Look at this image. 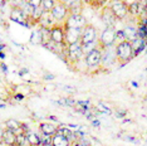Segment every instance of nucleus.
Instances as JSON below:
<instances>
[{
  "label": "nucleus",
  "instance_id": "nucleus-1",
  "mask_svg": "<svg viewBox=\"0 0 147 146\" xmlns=\"http://www.w3.org/2000/svg\"><path fill=\"white\" fill-rule=\"evenodd\" d=\"M116 49V57H117V62L121 66L126 64V63L131 62L135 58V53H133L132 45L129 41H121L118 43H116L115 45Z\"/></svg>",
  "mask_w": 147,
  "mask_h": 146
},
{
  "label": "nucleus",
  "instance_id": "nucleus-2",
  "mask_svg": "<svg viewBox=\"0 0 147 146\" xmlns=\"http://www.w3.org/2000/svg\"><path fill=\"white\" fill-rule=\"evenodd\" d=\"M117 43V30L115 26H106L98 38V47L103 49L107 47H113Z\"/></svg>",
  "mask_w": 147,
  "mask_h": 146
},
{
  "label": "nucleus",
  "instance_id": "nucleus-3",
  "mask_svg": "<svg viewBox=\"0 0 147 146\" xmlns=\"http://www.w3.org/2000/svg\"><path fill=\"white\" fill-rule=\"evenodd\" d=\"M83 57H84V53H83L81 42H76V43H72V44H67L65 59H68L71 63H78Z\"/></svg>",
  "mask_w": 147,
  "mask_h": 146
},
{
  "label": "nucleus",
  "instance_id": "nucleus-4",
  "mask_svg": "<svg viewBox=\"0 0 147 146\" xmlns=\"http://www.w3.org/2000/svg\"><path fill=\"white\" fill-rule=\"evenodd\" d=\"M84 63L88 68H98L101 67V61H102V49L99 47H96L84 54Z\"/></svg>",
  "mask_w": 147,
  "mask_h": 146
},
{
  "label": "nucleus",
  "instance_id": "nucleus-5",
  "mask_svg": "<svg viewBox=\"0 0 147 146\" xmlns=\"http://www.w3.org/2000/svg\"><path fill=\"white\" fill-rule=\"evenodd\" d=\"M108 5L118 20H123V19L127 18V15H128V6L122 0H109Z\"/></svg>",
  "mask_w": 147,
  "mask_h": 146
},
{
  "label": "nucleus",
  "instance_id": "nucleus-6",
  "mask_svg": "<svg viewBox=\"0 0 147 146\" xmlns=\"http://www.w3.org/2000/svg\"><path fill=\"white\" fill-rule=\"evenodd\" d=\"M63 23H64V26H71V28H78V29H83L88 24L83 14H68V16Z\"/></svg>",
  "mask_w": 147,
  "mask_h": 146
},
{
  "label": "nucleus",
  "instance_id": "nucleus-7",
  "mask_svg": "<svg viewBox=\"0 0 147 146\" xmlns=\"http://www.w3.org/2000/svg\"><path fill=\"white\" fill-rule=\"evenodd\" d=\"M51 14L57 23H62V22L65 20V18L68 16L69 11H68V9H67V6L63 4L62 1H58V0H57L54 6H53L52 10H51Z\"/></svg>",
  "mask_w": 147,
  "mask_h": 146
},
{
  "label": "nucleus",
  "instance_id": "nucleus-8",
  "mask_svg": "<svg viewBox=\"0 0 147 146\" xmlns=\"http://www.w3.org/2000/svg\"><path fill=\"white\" fill-rule=\"evenodd\" d=\"M97 29L94 25L87 24L84 28L82 29V35H81V43L82 44H87V43H94L98 41L97 38Z\"/></svg>",
  "mask_w": 147,
  "mask_h": 146
},
{
  "label": "nucleus",
  "instance_id": "nucleus-9",
  "mask_svg": "<svg viewBox=\"0 0 147 146\" xmlns=\"http://www.w3.org/2000/svg\"><path fill=\"white\" fill-rule=\"evenodd\" d=\"M117 62L116 57V49L113 47H107L102 49V61H101V67H111Z\"/></svg>",
  "mask_w": 147,
  "mask_h": 146
},
{
  "label": "nucleus",
  "instance_id": "nucleus-10",
  "mask_svg": "<svg viewBox=\"0 0 147 146\" xmlns=\"http://www.w3.org/2000/svg\"><path fill=\"white\" fill-rule=\"evenodd\" d=\"M82 29L71 28V26H64V42L65 44H72L76 42H81Z\"/></svg>",
  "mask_w": 147,
  "mask_h": 146
},
{
  "label": "nucleus",
  "instance_id": "nucleus-11",
  "mask_svg": "<svg viewBox=\"0 0 147 146\" xmlns=\"http://www.w3.org/2000/svg\"><path fill=\"white\" fill-rule=\"evenodd\" d=\"M101 20L105 23L106 26H115L118 19L116 18V15L113 14L112 9L109 8V5H105L101 8Z\"/></svg>",
  "mask_w": 147,
  "mask_h": 146
},
{
  "label": "nucleus",
  "instance_id": "nucleus-12",
  "mask_svg": "<svg viewBox=\"0 0 147 146\" xmlns=\"http://www.w3.org/2000/svg\"><path fill=\"white\" fill-rule=\"evenodd\" d=\"M49 34H51V41H53L57 44H65L64 42V25H59L57 23L49 29Z\"/></svg>",
  "mask_w": 147,
  "mask_h": 146
},
{
  "label": "nucleus",
  "instance_id": "nucleus-13",
  "mask_svg": "<svg viewBox=\"0 0 147 146\" xmlns=\"http://www.w3.org/2000/svg\"><path fill=\"white\" fill-rule=\"evenodd\" d=\"M10 19L13 22H16V23H19V24H24V25L28 24V20H29V18H28V15L25 14L24 9L18 5L13 6V9L10 11Z\"/></svg>",
  "mask_w": 147,
  "mask_h": 146
},
{
  "label": "nucleus",
  "instance_id": "nucleus-14",
  "mask_svg": "<svg viewBox=\"0 0 147 146\" xmlns=\"http://www.w3.org/2000/svg\"><path fill=\"white\" fill-rule=\"evenodd\" d=\"M1 141L5 146H15L16 142V134L14 131L5 127L4 131H1Z\"/></svg>",
  "mask_w": 147,
  "mask_h": 146
},
{
  "label": "nucleus",
  "instance_id": "nucleus-15",
  "mask_svg": "<svg viewBox=\"0 0 147 146\" xmlns=\"http://www.w3.org/2000/svg\"><path fill=\"white\" fill-rule=\"evenodd\" d=\"M72 142L65 137L59 130H57V132L52 136V142L51 146H71Z\"/></svg>",
  "mask_w": 147,
  "mask_h": 146
},
{
  "label": "nucleus",
  "instance_id": "nucleus-16",
  "mask_svg": "<svg viewBox=\"0 0 147 146\" xmlns=\"http://www.w3.org/2000/svg\"><path fill=\"white\" fill-rule=\"evenodd\" d=\"M38 24H40L42 28H48L51 29L53 25L57 24V22L54 20V18L52 16L51 11H43V14L40 16V19H39Z\"/></svg>",
  "mask_w": 147,
  "mask_h": 146
},
{
  "label": "nucleus",
  "instance_id": "nucleus-17",
  "mask_svg": "<svg viewBox=\"0 0 147 146\" xmlns=\"http://www.w3.org/2000/svg\"><path fill=\"white\" fill-rule=\"evenodd\" d=\"M5 127L9 128V130L14 131L15 134H22V132H26L28 128L25 127L22 122L16 121V120H8L5 122Z\"/></svg>",
  "mask_w": 147,
  "mask_h": 146
},
{
  "label": "nucleus",
  "instance_id": "nucleus-18",
  "mask_svg": "<svg viewBox=\"0 0 147 146\" xmlns=\"http://www.w3.org/2000/svg\"><path fill=\"white\" fill-rule=\"evenodd\" d=\"M131 45L133 49V53H135V57L138 53H141L143 51V48L146 47V39L141 38V36H136L133 41H131Z\"/></svg>",
  "mask_w": 147,
  "mask_h": 146
},
{
  "label": "nucleus",
  "instance_id": "nucleus-19",
  "mask_svg": "<svg viewBox=\"0 0 147 146\" xmlns=\"http://www.w3.org/2000/svg\"><path fill=\"white\" fill-rule=\"evenodd\" d=\"M40 128V132L43 135H47V136H53L58 130V127L54 125V124H51V122H43L39 126Z\"/></svg>",
  "mask_w": 147,
  "mask_h": 146
},
{
  "label": "nucleus",
  "instance_id": "nucleus-20",
  "mask_svg": "<svg viewBox=\"0 0 147 146\" xmlns=\"http://www.w3.org/2000/svg\"><path fill=\"white\" fill-rule=\"evenodd\" d=\"M122 33H123V36H125L126 41H133V39L136 38V36H138V33H137V29L135 26H126L125 29H122Z\"/></svg>",
  "mask_w": 147,
  "mask_h": 146
},
{
  "label": "nucleus",
  "instance_id": "nucleus-21",
  "mask_svg": "<svg viewBox=\"0 0 147 146\" xmlns=\"http://www.w3.org/2000/svg\"><path fill=\"white\" fill-rule=\"evenodd\" d=\"M26 140L28 146H40V137L34 132H26Z\"/></svg>",
  "mask_w": 147,
  "mask_h": 146
},
{
  "label": "nucleus",
  "instance_id": "nucleus-22",
  "mask_svg": "<svg viewBox=\"0 0 147 146\" xmlns=\"http://www.w3.org/2000/svg\"><path fill=\"white\" fill-rule=\"evenodd\" d=\"M58 130L61 131L62 134L64 135L65 137L68 139V140L71 141V142H73V141H74V132H73L72 130H69V128H67V127H59Z\"/></svg>",
  "mask_w": 147,
  "mask_h": 146
},
{
  "label": "nucleus",
  "instance_id": "nucleus-23",
  "mask_svg": "<svg viewBox=\"0 0 147 146\" xmlns=\"http://www.w3.org/2000/svg\"><path fill=\"white\" fill-rule=\"evenodd\" d=\"M57 0H42V9L44 11H51Z\"/></svg>",
  "mask_w": 147,
  "mask_h": 146
},
{
  "label": "nucleus",
  "instance_id": "nucleus-24",
  "mask_svg": "<svg viewBox=\"0 0 147 146\" xmlns=\"http://www.w3.org/2000/svg\"><path fill=\"white\" fill-rule=\"evenodd\" d=\"M28 4L30 6H33L34 9L40 8L42 6V0H28Z\"/></svg>",
  "mask_w": 147,
  "mask_h": 146
},
{
  "label": "nucleus",
  "instance_id": "nucleus-25",
  "mask_svg": "<svg viewBox=\"0 0 147 146\" xmlns=\"http://www.w3.org/2000/svg\"><path fill=\"white\" fill-rule=\"evenodd\" d=\"M97 107H98L99 111L105 112V114H108V115H111V114H112V111H111V110H109L108 107H106V106L103 105V103H98V105H97Z\"/></svg>",
  "mask_w": 147,
  "mask_h": 146
},
{
  "label": "nucleus",
  "instance_id": "nucleus-26",
  "mask_svg": "<svg viewBox=\"0 0 147 146\" xmlns=\"http://www.w3.org/2000/svg\"><path fill=\"white\" fill-rule=\"evenodd\" d=\"M78 105H81V106H83V107H88V105H89V102L88 101H78L77 102Z\"/></svg>",
  "mask_w": 147,
  "mask_h": 146
},
{
  "label": "nucleus",
  "instance_id": "nucleus-27",
  "mask_svg": "<svg viewBox=\"0 0 147 146\" xmlns=\"http://www.w3.org/2000/svg\"><path fill=\"white\" fill-rule=\"evenodd\" d=\"M142 26H143V28H145V30L147 32V18L145 19V20H143V23H142Z\"/></svg>",
  "mask_w": 147,
  "mask_h": 146
},
{
  "label": "nucleus",
  "instance_id": "nucleus-28",
  "mask_svg": "<svg viewBox=\"0 0 147 146\" xmlns=\"http://www.w3.org/2000/svg\"><path fill=\"white\" fill-rule=\"evenodd\" d=\"M64 89H65V91H71V92H74V91H76V89L73 88V87H68V86H65Z\"/></svg>",
  "mask_w": 147,
  "mask_h": 146
},
{
  "label": "nucleus",
  "instance_id": "nucleus-29",
  "mask_svg": "<svg viewBox=\"0 0 147 146\" xmlns=\"http://www.w3.org/2000/svg\"><path fill=\"white\" fill-rule=\"evenodd\" d=\"M82 1H83V4H88V5H91L93 0H82Z\"/></svg>",
  "mask_w": 147,
  "mask_h": 146
},
{
  "label": "nucleus",
  "instance_id": "nucleus-30",
  "mask_svg": "<svg viewBox=\"0 0 147 146\" xmlns=\"http://www.w3.org/2000/svg\"><path fill=\"white\" fill-rule=\"evenodd\" d=\"M73 146H84V145H82L81 142H78V141H74V145Z\"/></svg>",
  "mask_w": 147,
  "mask_h": 146
},
{
  "label": "nucleus",
  "instance_id": "nucleus-31",
  "mask_svg": "<svg viewBox=\"0 0 147 146\" xmlns=\"http://www.w3.org/2000/svg\"><path fill=\"white\" fill-rule=\"evenodd\" d=\"M93 125H94V126H98L99 122H98V121H93Z\"/></svg>",
  "mask_w": 147,
  "mask_h": 146
},
{
  "label": "nucleus",
  "instance_id": "nucleus-32",
  "mask_svg": "<svg viewBox=\"0 0 147 146\" xmlns=\"http://www.w3.org/2000/svg\"><path fill=\"white\" fill-rule=\"evenodd\" d=\"M6 1H10V0H6Z\"/></svg>",
  "mask_w": 147,
  "mask_h": 146
}]
</instances>
